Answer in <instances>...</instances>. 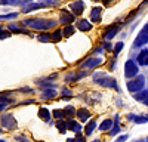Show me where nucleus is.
Wrapping results in <instances>:
<instances>
[{
  "label": "nucleus",
  "instance_id": "10",
  "mask_svg": "<svg viewBox=\"0 0 148 142\" xmlns=\"http://www.w3.org/2000/svg\"><path fill=\"white\" fill-rule=\"evenodd\" d=\"M117 31H119V27H116V25H113V27H108L107 30H105V33H104V37L105 39H113L114 36L117 34Z\"/></svg>",
  "mask_w": 148,
  "mask_h": 142
},
{
  "label": "nucleus",
  "instance_id": "34",
  "mask_svg": "<svg viewBox=\"0 0 148 142\" xmlns=\"http://www.w3.org/2000/svg\"><path fill=\"white\" fill-rule=\"evenodd\" d=\"M142 31H144V33H145V34H148V24H147V25H145V27H144V30H142Z\"/></svg>",
  "mask_w": 148,
  "mask_h": 142
},
{
  "label": "nucleus",
  "instance_id": "36",
  "mask_svg": "<svg viewBox=\"0 0 148 142\" xmlns=\"http://www.w3.org/2000/svg\"><path fill=\"white\" fill-rule=\"evenodd\" d=\"M67 142H74V141H73V138H71V139H68V141H67Z\"/></svg>",
  "mask_w": 148,
  "mask_h": 142
},
{
  "label": "nucleus",
  "instance_id": "18",
  "mask_svg": "<svg viewBox=\"0 0 148 142\" xmlns=\"http://www.w3.org/2000/svg\"><path fill=\"white\" fill-rule=\"evenodd\" d=\"M61 21H62L64 24H71V22L74 21V16L70 15V14H67V12L64 10V12H62V15H61Z\"/></svg>",
  "mask_w": 148,
  "mask_h": 142
},
{
  "label": "nucleus",
  "instance_id": "12",
  "mask_svg": "<svg viewBox=\"0 0 148 142\" xmlns=\"http://www.w3.org/2000/svg\"><path fill=\"white\" fill-rule=\"evenodd\" d=\"M89 117H90V113L88 110H84V108H80L77 111V118L80 122H86V120H89Z\"/></svg>",
  "mask_w": 148,
  "mask_h": 142
},
{
  "label": "nucleus",
  "instance_id": "14",
  "mask_svg": "<svg viewBox=\"0 0 148 142\" xmlns=\"http://www.w3.org/2000/svg\"><path fill=\"white\" fill-rule=\"evenodd\" d=\"M56 96V90H53V89H46V90H43V93H42V98L43 99H52V98H55Z\"/></svg>",
  "mask_w": 148,
  "mask_h": 142
},
{
  "label": "nucleus",
  "instance_id": "30",
  "mask_svg": "<svg viewBox=\"0 0 148 142\" xmlns=\"http://www.w3.org/2000/svg\"><path fill=\"white\" fill-rule=\"evenodd\" d=\"M16 141L18 142H30V141H27L25 136H16Z\"/></svg>",
  "mask_w": 148,
  "mask_h": 142
},
{
  "label": "nucleus",
  "instance_id": "41",
  "mask_svg": "<svg viewBox=\"0 0 148 142\" xmlns=\"http://www.w3.org/2000/svg\"><path fill=\"white\" fill-rule=\"evenodd\" d=\"M0 142H3V141H0Z\"/></svg>",
  "mask_w": 148,
  "mask_h": 142
},
{
  "label": "nucleus",
  "instance_id": "13",
  "mask_svg": "<svg viewBox=\"0 0 148 142\" xmlns=\"http://www.w3.org/2000/svg\"><path fill=\"white\" fill-rule=\"evenodd\" d=\"M90 19L93 22H99L101 21V8H93L90 12Z\"/></svg>",
  "mask_w": 148,
  "mask_h": 142
},
{
  "label": "nucleus",
  "instance_id": "2",
  "mask_svg": "<svg viewBox=\"0 0 148 142\" xmlns=\"http://www.w3.org/2000/svg\"><path fill=\"white\" fill-rule=\"evenodd\" d=\"M144 85H145V77L144 76H139V77H136L135 80H129L127 81V90L129 92H139V89H142L144 87Z\"/></svg>",
  "mask_w": 148,
  "mask_h": 142
},
{
  "label": "nucleus",
  "instance_id": "8",
  "mask_svg": "<svg viewBox=\"0 0 148 142\" xmlns=\"http://www.w3.org/2000/svg\"><path fill=\"white\" fill-rule=\"evenodd\" d=\"M136 61L139 62V65H148V51H147V49H144V51L138 55Z\"/></svg>",
  "mask_w": 148,
  "mask_h": 142
},
{
  "label": "nucleus",
  "instance_id": "3",
  "mask_svg": "<svg viewBox=\"0 0 148 142\" xmlns=\"http://www.w3.org/2000/svg\"><path fill=\"white\" fill-rule=\"evenodd\" d=\"M27 24H30L31 27L34 28H40V30H45V28H51L55 25V21H43V19H28Z\"/></svg>",
  "mask_w": 148,
  "mask_h": 142
},
{
  "label": "nucleus",
  "instance_id": "19",
  "mask_svg": "<svg viewBox=\"0 0 148 142\" xmlns=\"http://www.w3.org/2000/svg\"><path fill=\"white\" fill-rule=\"evenodd\" d=\"M67 115H68V114H67L65 110H55V111H53V117L58 118V120H62V118H65Z\"/></svg>",
  "mask_w": 148,
  "mask_h": 142
},
{
  "label": "nucleus",
  "instance_id": "26",
  "mask_svg": "<svg viewBox=\"0 0 148 142\" xmlns=\"http://www.w3.org/2000/svg\"><path fill=\"white\" fill-rule=\"evenodd\" d=\"M121 49H123V43L120 42V43H117V44L114 46V55H117V53H119Z\"/></svg>",
  "mask_w": 148,
  "mask_h": 142
},
{
  "label": "nucleus",
  "instance_id": "20",
  "mask_svg": "<svg viewBox=\"0 0 148 142\" xmlns=\"http://www.w3.org/2000/svg\"><path fill=\"white\" fill-rule=\"evenodd\" d=\"M95 127H96V123H95V120L89 122V123H88V126H86V130H84V133H86V135H92V132L95 130Z\"/></svg>",
  "mask_w": 148,
  "mask_h": 142
},
{
  "label": "nucleus",
  "instance_id": "39",
  "mask_svg": "<svg viewBox=\"0 0 148 142\" xmlns=\"http://www.w3.org/2000/svg\"><path fill=\"white\" fill-rule=\"evenodd\" d=\"M147 142H148V138H147Z\"/></svg>",
  "mask_w": 148,
  "mask_h": 142
},
{
  "label": "nucleus",
  "instance_id": "17",
  "mask_svg": "<svg viewBox=\"0 0 148 142\" xmlns=\"http://www.w3.org/2000/svg\"><path fill=\"white\" fill-rule=\"evenodd\" d=\"M129 118H130V120H133L135 123H147V122H148V115H145V117H141V115L136 117L135 114H130Z\"/></svg>",
  "mask_w": 148,
  "mask_h": 142
},
{
  "label": "nucleus",
  "instance_id": "15",
  "mask_svg": "<svg viewBox=\"0 0 148 142\" xmlns=\"http://www.w3.org/2000/svg\"><path fill=\"white\" fill-rule=\"evenodd\" d=\"M70 8L73 9L74 14H82V12H83V3L80 2V0H77V2H74V3H73Z\"/></svg>",
  "mask_w": 148,
  "mask_h": 142
},
{
  "label": "nucleus",
  "instance_id": "5",
  "mask_svg": "<svg viewBox=\"0 0 148 142\" xmlns=\"http://www.w3.org/2000/svg\"><path fill=\"white\" fill-rule=\"evenodd\" d=\"M2 126L8 129H16V120L12 114H5L2 115Z\"/></svg>",
  "mask_w": 148,
  "mask_h": 142
},
{
  "label": "nucleus",
  "instance_id": "32",
  "mask_svg": "<svg viewBox=\"0 0 148 142\" xmlns=\"http://www.w3.org/2000/svg\"><path fill=\"white\" fill-rule=\"evenodd\" d=\"M45 3H52V5H55V3H58L59 0H43Z\"/></svg>",
  "mask_w": 148,
  "mask_h": 142
},
{
  "label": "nucleus",
  "instance_id": "35",
  "mask_svg": "<svg viewBox=\"0 0 148 142\" xmlns=\"http://www.w3.org/2000/svg\"><path fill=\"white\" fill-rule=\"evenodd\" d=\"M144 104H145V105H147V106H148V98H147V99H145V101H144Z\"/></svg>",
  "mask_w": 148,
  "mask_h": 142
},
{
  "label": "nucleus",
  "instance_id": "31",
  "mask_svg": "<svg viewBox=\"0 0 148 142\" xmlns=\"http://www.w3.org/2000/svg\"><path fill=\"white\" fill-rule=\"evenodd\" d=\"M39 40L40 42H49V36H40Z\"/></svg>",
  "mask_w": 148,
  "mask_h": 142
},
{
  "label": "nucleus",
  "instance_id": "33",
  "mask_svg": "<svg viewBox=\"0 0 148 142\" xmlns=\"http://www.w3.org/2000/svg\"><path fill=\"white\" fill-rule=\"evenodd\" d=\"M8 104H5V102H0V111H2L3 108H5V106H6Z\"/></svg>",
  "mask_w": 148,
  "mask_h": 142
},
{
  "label": "nucleus",
  "instance_id": "4",
  "mask_svg": "<svg viewBox=\"0 0 148 142\" xmlns=\"http://www.w3.org/2000/svg\"><path fill=\"white\" fill-rule=\"evenodd\" d=\"M138 71H139V68H138V65L135 64L132 59H129V61L125 64V76L127 77V79H132V77H135L138 74Z\"/></svg>",
  "mask_w": 148,
  "mask_h": 142
},
{
  "label": "nucleus",
  "instance_id": "16",
  "mask_svg": "<svg viewBox=\"0 0 148 142\" xmlns=\"http://www.w3.org/2000/svg\"><path fill=\"white\" fill-rule=\"evenodd\" d=\"M39 115H40L42 120H45V122H49V118H51V113H49L47 108H40L39 110Z\"/></svg>",
  "mask_w": 148,
  "mask_h": 142
},
{
  "label": "nucleus",
  "instance_id": "37",
  "mask_svg": "<svg viewBox=\"0 0 148 142\" xmlns=\"http://www.w3.org/2000/svg\"><path fill=\"white\" fill-rule=\"evenodd\" d=\"M93 142H101V141H98V139H96V141H93Z\"/></svg>",
  "mask_w": 148,
  "mask_h": 142
},
{
  "label": "nucleus",
  "instance_id": "7",
  "mask_svg": "<svg viewBox=\"0 0 148 142\" xmlns=\"http://www.w3.org/2000/svg\"><path fill=\"white\" fill-rule=\"evenodd\" d=\"M148 43V34H145L144 31H141L139 33V36L136 37V40H135V43H133V46H144V44H147Z\"/></svg>",
  "mask_w": 148,
  "mask_h": 142
},
{
  "label": "nucleus",
  "instance_id": "11",
  "mask_svg": "<svg viewBox=\"0 0 148 142\" xmlns=\"http://www.w3.org/2000/svg\"><path fill=\"white\" fill-rule=\"evenodd\" d=\"M65 124H67V127L70 129V130H73V132H76V133H80V123H77V122H74V120H68V122H65Z\"/></svg>",
  "mask_w": 148,
  "mask_h": 142
},
{
  "label": "nucleus",
  "instance_id": "25",
  "mask_svg": "<svg viewBox=\"0 0 148 142\" xmlns=\"http://www.w3.org/2000/svg\"><path fill=\"white\" fill-rule=\"evenodd\" d=\"M52 40H55V42H59L61 40V31H55L52 34Z\"/></svg>",
  "mask_w": 148,
  "mask_h": 142
},
{
  "label": "nucleus",
  "instance_id": "29",
  "mask_svg": "<svg viewBox=\"0 0 148 142\" xmlns=\"http://www.w3.org/2000/svg\"><path fill=\"white\" fill-rule=\"evenodd\" d=\"M127 139H129V135H121V136H119V139L116 142H126Z\"/></svg>",
  "mask_w": 148,
  "mask_h": 142
},
{
  "label": "nucleus",
  "instance_id": "22",
  "mask_svg": "<svg viewBox=\"0 0 148 142\" xmlns=\"http://www.w3.org/2000/svg\"><path fill=\"white\" fill-rule=\"evenodd\" d=\"M111 126H113V122H111V120H108V118H107V120H104V122L101 123L99 129H101L102 132H104V130H110V127H111Z\"/></svg>",
  "mask_w": 148,
  "mask_h": 142
},
{
  "label": "nucleus",
  "instance_id": "27",
  "mask_svg": "<svg viewBox=\"0 0 148 142\" xmlns=\"http://www.w3.org/2000/svg\"><path fill=\"white\" fill-rule=\"evenodd\" d=\"M56 127H59V130L64 133V132H65V127H67V124H65V123H62V122H58V123H56Z\"/></svg>",
  "mask_w": 148,
  "mask_h": 142
},
{
  "label": "nucleus",
  "instance_id": "21",
  "mask_svg": "<svg viewBox=\"0 0 148 142\" xmlns=\"http://www.w3.org/2000/svg\"><path fill=\"white\" fill-rule=\"evenodd\" d=\"M147 98H148V90H142V92L135 95V99H136V101H142L144 102Z\"/></svg>",
  "mask_w": 148,
  "mask_h": 142
},
{
  "label": "nucleus",
  "instance_id": "24",
  "mask_svg": "<svg viewBox=\"0 0 148 142\" xmlns=\"http://www.w3.org/2000/svg\"><path fill=\"white\" fill-rule=\"evenodd\" d=\"M64 36H65V37H68V36H73V33H74V28L71 27V25H67L65 28H64Z\"/></svg>",
  "mask_w": 148,
  "mask_h": 142
},
{
  "label": "nucleus",
  "instance_id": "40",
  "mask_svg": "<svg viewBox=\"0 0 148 142\" xmlns=\"http://www.w3.org/2000/svg\"><path fill=\"white\" fill-rule=\"evenodd\" d=\"M0 132H2V129H0Z\"/></svg>",
  "mask_w": 148,
  "mask_h": 142
},
{
  "label": "nucleus",
  "instance_id": "1",
  "mask_svg": "<svg viewBox=\"0 0 148 142\" xmlns=\"http://www.w3.org/2000/svg\"><path fill=\"white\" fill-rule=\"evenodd\" d=\"M93 79H95V81L98 83V85H101V86H104V87H116V89H117V81H116V79L107 77L104 73L95 74Z\"/></svg>",
  "mask_w": 148,
  "mask_h": 142
},
{
  "label": "nucleus",
  "instance_id": "28",
  "mask_svg": "<svg viewBox=\"0 0 148 142\" xmlns=\"http://www.w3.org/2000/svg\"><path fill=\"white\" fill-rule=\"evenodd\" d=\"M73 141H74V142H86V141H84V136L80 135V133H77L76 138H73Z\"/></svg>",
  "mask_w": 148,
  "mask_h": 142
},
{
  "label": "nucleus",
  "instance_id": "6",
  "mask_svg": "<svg viewBox=\"0 0 148 142\" xmlns=\"http://www.w3.org/2000/svg\"><path fill=\"white\" fill-rule=\"evenodd\" d=\"M101 62H102L101 58H89L88 61L82 65V68H95L96 65H99Z\"/></svg>",
  "mask_w": 148,
  "mask_h": 142
},
{
  "label": "nucleus",
  "instance_id": "9",
  "mask_svg": "<svg viewBox=\"0 0 148 142\" xmlns=\"http://www.w3.org/2000/svg\"><path fill=\"white\" fill-rule=\"evenodd\" d=\"M77 28H79L80 31H89V30L92 28V24H90L89 21H86V19H80V21L77 22Z\"/></svg>",
  "mask_w": 148,
  "mask_h": 142
},
{
  "label": "nucleus",
  "instance_id": "38",
  "mask_svg": "<svg viewBox=\"0 0 148 142\" xmlns=\"http://www.w3.org/2000/svg\"><path fill=\"white\" fill-rule=\"evenodd\" d=\"M136 142H144V141H136Z\"/></svg>",
  "mask_w": 148,
  "mask_h": 142
},
{
  "label": "nucleus",
  "instance_id": "23",
  "mask_svg": "<svg viewBox=\"0 0 148 142\" xmlns=\"http://www.w3.org/2000/svg\"><path fill=\"white\" fill-rule=\"evenodd\" d=\"M120 132V126H119V115L116 114V126H114V129L113 130H111V135H116V133H119Z\"/></svg>",
  "mask_w": 148,
  "mask_h": 142
}]
</instances>
